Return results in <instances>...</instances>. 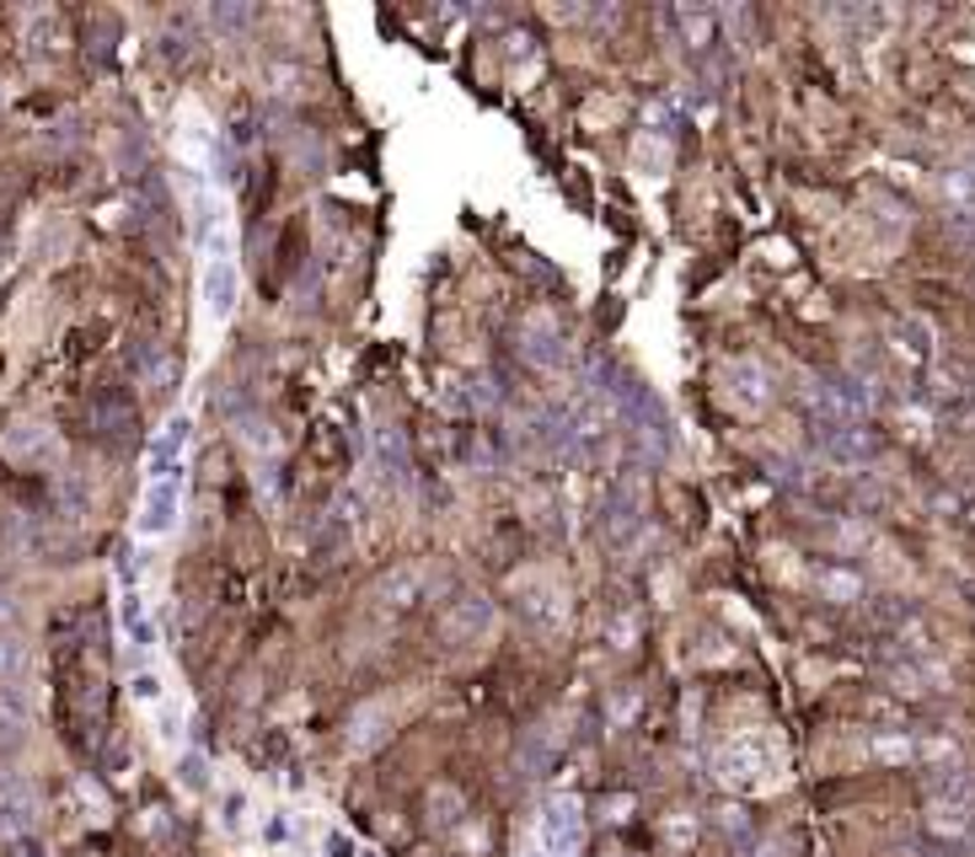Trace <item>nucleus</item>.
<instances>
[{
	"mask_svg": "<svg viewBox=\"0 0 975 857\" xmlns=\"http://www.w3.org/2000/svg\"><path fill=\"white\" fill-rule=\"evenodd\" d=\"M156 724H161V739H167V745H178V734H183V713H178V708L156 702Z\"/></svg>",
	"mask_w": 975,
	"mask_h": 857,
	"instance_id": "17",
	"label": "nucleus"
},
{
	"mask_svg": "<svg viewBox=\"0 0 975 857\" xmlns=\"http://www.w3.org/2000/svg\"><path fill=\"white\" fill-rule=\"evenodd\" d=\"M236 295H242V268L231 258V231L209 225L204 231V273H198V301H204V317L209 322H231L236 311Z\"/></svg>",
	"mask_w": 975,
	"mask_h": 857,
	"instance_id": "1",
	"label": "nucleus"
},
{
	"mask_svg": "<svg viewBox=\"0 0 975 857\" xmlns=\"http://www.w3.org/2000/svg\"><path fill=\"white\" fill-rule=\"evenodd\" d=\"M644 521V482H638V466H622L606 488V504H600V526L611 541H627Z\"/></svg>",
	"mask_w": 975,
	"mask_h": 857,
	"instance_id": "6",
	"label": "nucleus"
},
{
	"mask_svg": "<svg viewBox=\"0 0 975 857\" xmlns=\"http://www.w3.org/2000/svg\"><path fill=\"white\" fill-rule=\"evenodd\" d=\"M16 670H22V649H16V638L0 633V686H16Z\"/></svg>",
	"mask_w": 975,
	"mask_h": 857,
	"instance_id": "15",
	"label": "nucleus"
},
{
	"mask_svg": "<svg viewBox=\"0 0 975 857\" xmlns=\"http://www.w3.org/2000/svg\"><path fill=\"white\" fill-rule=\"evenodd\" d=\"M670 27L681 33V44L692 49V54H703V49H714V38H718V16L714 11H670Z\"/></svg>",
	"mask_w": 975,
	"mask_h": 857,
	"instance_id": "12",
	"label": "nucleus"
},
{
	"mask_svg": "<svg viewBox=\"0 0 975 857\" xmlns=\"http://www.w3.org/2000/svg\"><path fill=\"white\" fill-rule=\"evenodd\" d=\"M38 825V788L22 767H0V836L22 842Z\"/></svg>",
	"mask_w": 975,
	"mask_h": 857,
	"instance_id": "5",
	"label": "nucleus"
},
{
	"mask_svg": "<svg viewBox=\"0 0 975 857\" xmlns=\"http://www.w3.org/2000/svg\"><path fill=\"white\" fill-rule=\"evenodd\" d=\"M327 857H359V847H354V842H349V836H343V831H327Z\"/></svg>",
	"mask_w": 975,
	"mask_h": 857,
	"instance_id": "18",
	"label": "nucleus"
},
{
	"mask_svg": "<svg viewBox=\"0 0 975 857\" xmlns=\"http://www.w3.org/2000/svg\"><path fill=\"white\" fill-rule=\"evenodd\" d=\"M183 783H188V788H204V761H198V756L183 761Z\"/></svg>",
	"mask_w": 975,
	"mask_h": 857,
	"instance_id": "19",
	"label": "nucleus"
},
{
	"mask_svg": "<svg viewBox=\"0 0 975 857\" xmlns=\"http://www.w3.org/2000/svg\"><path fill=\"white\" fill-rule=\"evenodd\" d=\"M772 772H778V750L761 739V734H740L734 745H723V756H718V778L729 783V788L740 793H756L772 783Z\"/></svg>",
	"mask_w": 975,
	"mask_h": 857,
	"instance_id": "2",
	"label": "nucleus"
},
{
	"mask_svg": "<svg viewBox=\"0 0 975 857\" xmlns=\"http://www.w3.org/2000/svg\"><path fill=\"white\" fill-rule=\"evenodd\" d=\"M11 616H16V605H11V590H0V627H11Z\"/></svg>",
	"mask_w": 975,
	"mask_h": 857,
	"instance_id": "22",
	"label": "nucleus"
},
{
	"mask_svg": "<svg viewBox=\"0 0 975 857\" xmlns=\"http://www.w3.org/2000/svg\"><path fill=\"white\" fill-rule=\"evenodd\" d=\"M541 853L547 857H574L580 853V809L574 804H547L541 809Z\"/></svg>",
	"mask_w": 975,
	"mask_h": 857,
	"instance_id": "9",
	"label": "nucleus"
},
{
	"mask_svg": "<svg viewBox=\"0 0 975 857\" xmlns=\"http://www.w3.org/2000/svg\"><path fill=\"white\" fill-rule=\"evenodd\" d=\"M119 622H124V638H130L139 654H145V649L156 644L150 611H145V600H139V590H134V585H124V595H119Z\"/></svg>",
	"mask_w": 975,
	"mask_h": 857,
	"instance_id": "11",
	"label": "nucleus"
},
{
	"mask_svg": "<svg viewBox=\"0 0 975 857\" xmlns=\"http://www.w3.org/2000/svg\"><path fill=\"white\" fill-rule=\"evenodd\" d=\"M729 392L740 396L745 407H761V402H767V370H761V365H751V359H745V365H734V370H729Z\"/></svg>",
	"mask_w": 975,
	"mask_h": 857,
	"instance_id": "14",
	"label": "nucleus"
},
{
	"mask_svg": "<svg viewBox=\"0 0 975 857\" xmlns=\"http://www.w3.org/2000/svg\"><path fill=\"white\" fill-rule=\"evenodd\" d=\"M868 756L885 761V767H906V761H916V734H906V729H885V734L868 739Z\"/></svg>",
	"mask_w": 975,
	"mask_h": 857,
	"instance_id": "13",
	"label": "nucleus"
},
{
	"mask_svg": "<svg viewBox=\"0 0 975 857\" xmlns=\"http://www.w3.org/2000/svg\"><path fill=\"white\" fill-rule=\"evenodd\" d=\"M188 440H194V424L178 413V418H167L161 424V434H156V445H150V477H167V472H183V451H188Z\"/></svg>",
	"mask_w": 975,
	"mask_h": 857,
	"instance_id": "10",
	"label": "nucleus"
},
{
	"mask_svg": "<svg viewBox=\"0 0 975 857\" xmlns=\"http://www.w3.org/2000/svg\"><path fill=\"white\" fill-rule=\"evenodd\" d=\"M922 831L949 853H975V798H927Z\"/></svg>",
	"mask_w": 975,
	"mask_h": 857,
	"instance_id": "4",
	"label": "nucleus"
},
{
	"mask_svg": "<svg viewBox=\"0 0 975 857\" xmlns=\"http://www.w3.org/2000/svg\"><path fill=\"white\" fill-rule=\"evenodd\" d=\"M183 482H188V472H167V477L145 482V499H139V515H134V536L161 541V536L178 530V521H183Z\"/></svg>",
	"mask_w": 975,
	"mask_h": 857,
	"instance_id": "3",
	"label": "nucleus"
},
{
	"mask_svg": "<svg viewBox=\"0 0 975 857\" xmlns=\"http://www.w3.org/2000/svg\"><path fill=\"white\" fill-rule=\"evenodd\" d=\"M488 627H493V600L488 595H455L446 605V616H440V633L451 644H477Z\"/></svg>",
	"mask_w": 975,
	"mask_h": 857,
	"instance_id": "7",
	"label": "nucleus"
},
{
	"mask_svg": "<svg viewBox=\"0 0 975 857\" xmlns=\"http://www.w3.org/2000/svg\"><path fill=\"white\" fill-rule=\"evenodd\" d=\"M11 857H44V842H38V836H22V842H11Z\"/></svg>",
	"mask_w": 975,
	"mask_h": 857,
	"instance_id": "20",
	"label": "nucleus"
},
{
	"mask_svg": "<svg viewBox=\"0 0 975 857\" xmlns=\"http://www.w3.org/2000/svg\"><path fill=\"white\" fill-rule=\"evenodd\" d=\"M134 697L156 708V702H161V675H156V670H134Z\"/></svg>",
	"mask_w": 975,
	"mask_h": 857,
	"instance_id": "16",
	"label": "nucleus"
},
{
	"mask_svg": "<svg viewBox=\"0 0 975 857\" xmlns=\"http://www.w3.org/2000/svg\"><path fill=\"white\" fill-rule=\"evenodd\" d=\"M429 585H435V574L429 568H418V563H407V568H391L387 579L376 585V600L387 605V611H413L418 600H429Z\"/></svg>",
	"mask_w": 975,
	"mask_h": 857,
	"instance_id": "8",
	"label": "nucleus"
},
{
	"mask_svg": "<svg viewBox=\"0 0 975 857\" xmlns=\"http://www.w3.org/2000/svg\"><path fill=\"white\" fill-rule=\"evenodd\" d=\"M226 825H231V831H242V793H231V798H226Z\"/></svg>",
	"mask_w": 975,
	"mask_h": 857,
	"instance_id": "21",
	"label": "nucleus"
}]
</instances>
